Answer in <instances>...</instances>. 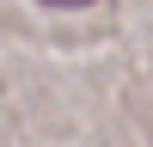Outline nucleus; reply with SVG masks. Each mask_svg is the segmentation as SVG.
Masks as SVG:
<instances>
[{"instance_id": "nucleus-1", "label": "nucleus", "mask_w": 153, "mask_h": 147, "mask_svg": "<svg viewBox=\"0 0 153 147\" xmlns=\"http://www.w3.org/2000/svg\"><path fill=\"white\" fill-rule=\"evenodd\" d=\"M43 6H61V12H68V6H92V0H43Z\"/></svg>"}]
</instances>
